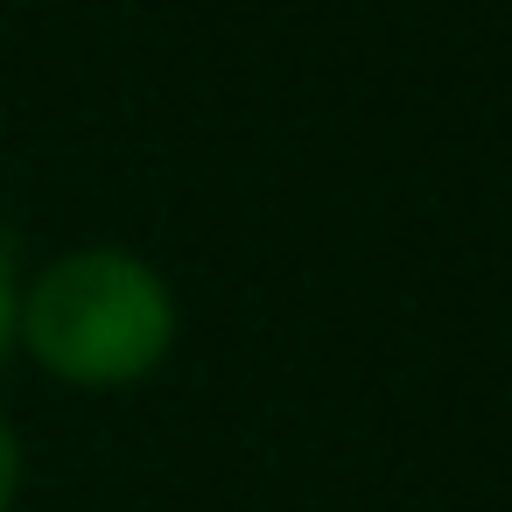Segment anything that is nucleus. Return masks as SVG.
Listing matches in <instances>:
<instances>
[{"instance_id": "f257e3e1", "label": "nucleus", "mask_w": 512, "mask_h": 512, "mask_svg": "<svg viewBox=\"0 0 512 512\" xmlns=\"http://www.w3.org/2000/svg\"><path fill=\"white\" fill-rule=\"evenodd\" d=\"M29 358L85 393L141 386L176 351V288L155 260L127 246H78L57 253L22 288V337Z\"/></svg>"}, {"instance_id": "f03ea898", "label": "nucleus", "mask_w": 512, "mask_h": 512, "mask_svg": "<svg viewBox=\"0 0 512 512\" xmlns=\"http://www.w3.org/2000/svg\"><path fill=\"white\" fill-rule=\"evenodd\" d=\"M15 337H22V274H15V253L0 246V365H8Z\"/></svg>"}, {"instance_id": "7ed1b4c3", "label": "nucleus", "mask_w": 512, "mask_h": 512, "mask_svg": "<svg viewBox=\"0 0 512 512\" xmlns=\"http://www.w3.org/2000/svg\"><path fill=\"white\" fill-rule=\"evenodd\" d=\"M15 491H22V442H15L8 421H0V512L15 505Z\"/></svg>"}]
</instances>
